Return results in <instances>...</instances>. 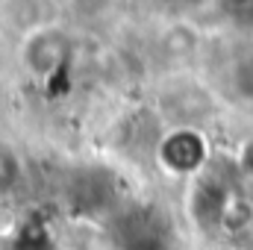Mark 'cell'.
Masks as SVG:
<instances>
[{"label": "cell", "mask_w": 253, "mask_h": 250, "mask_svg": "<svg viewBox=\"0 0 253 250\" xmlns=\"http://www.w3.org/2000/svg\"><path fill=\"white\" fill-rule=\"evenodd\" d=\"M65 53H68V42H65L62 33L42 30V33L30 36V42L24 47V65L30 68V74L47 80V77H53L62 68Z\"/></svg>", "instance_id": "obj_2"}, {"label": "cell", "mask_w": 253, "mask_h": 250, "mask_svg": "<svg viewBox=\"0 0 253 250\" xmlns=\"http://www.w3.org/2000/svg\"><path fill=\"white\" fill-rule=\"evenodd\" d=\"M206 153H209L206 138L191 126H180V129L168 132L159 144V162L171 174H180V177L194 174L206 162Z\"/></svg>", "instance_id": "obj_1"}, {"label": "cell", "mask_w": 253, "mask_h": 250, "mask_svg": "<svg viewBox=\"0 0 253 250\" xmlns=\"http://www.w3.org/2000/svg\"><path fill=\"white\" fill-rule=\"evenodd\" d=\"M236 165H239V174H242V177L253 180V135H248V138L239 144V150H236Z\"/></svg>", "instance_id": "obj_4"}, {"label": "cell", "mask_w": 253, "mask_h": 250, "mask_svg": "<svg viewBox=\"0 0 253 250\" xmlns=\"http://www.w3.org/2000/svg\"><path fill=\"white\" fill-rule=\"evenodd\" d=\"M233 88L242 100L253 103V53L242 56L239 62L233 65Z\"/></svg>", "instance_id": "obj_3"}]
</instances>
